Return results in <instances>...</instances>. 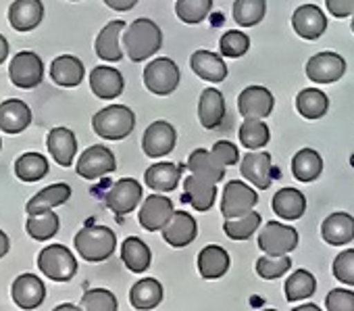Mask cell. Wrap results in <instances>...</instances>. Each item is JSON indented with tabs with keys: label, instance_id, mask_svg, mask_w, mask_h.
I'll list each match as a JSON object with an SVG mask.
<instances>
[{
	"label": "cell",
	"instance_id": "cell-1",
	"mask_svg": "<svg viewBox=\"0 0 354 311\" xmlns=\"http://www.w3.org/2000/svg\"><path fill=\"white\" fill-rule=\"evenodd\" d=\"M123 51L125 55L133 61H146L148 57L156 55L162 46V32L160 28L146 17H140L136 21H131L125 30H123Z\"/></svg>",
	"mask_w": 354,
	"mask_h": 311
},
{
	"label": "cell",
	"instance_id": "cell-2",
	"mask_svg": "<svg viewBox=\"0 0 354 311\" xmlns=\"http://www.w3.org/2000/svg\"><path fill=\"white\" fill-rule=\"evenodd\" d=\"M75 251L90 263L106 261L117 249V236L106 226H84L73 238Z\"/></svg>",
	"mask_w": 354,
	"mask_h": 311
},
{
	"label": "cell",
	"instance_id": "cell-3",
	"mask_svg": "<svg viewBox=\"0 0 354 311\" xmlns=\"http://www.w3.org/2000/svg\"><path fill=\"white\" fill-rule=\"evenodd\" d=\"M92 127L102 140H123L136 127V115L125 105H111L94 113Z\"/></svg>",
	"mask_w": 354,
	"mask_h": 311
},
{
	"label": "cell",
	"instance_id": "cell-4",
	"mask_svg": "<svg viewBox=\"0 0 354 311\" xmlns=\"http://www.w3.org/2000/svg\"><path fill=\"white\" fill-rule=\"evenodd\" d=\"M38 267L55 282H69L77 274V259L65 245H48L38 255Z\"/></svg>",
	"mask_w": 354,
	"mask_h": 311
},
{
	"label": "cell",
	"instance_id": "cell-5",
	"mask_svg": "<svg viewBox=\"0 0 354 311\" xmlns=\"http://www.w3.org/2000/svg\"><path fill=\"white\" fill-rule=\"evenodd\" d=\"M180 67L169 57L152 59L144 69V86L158 96H169L180 86Z\"/></svg>",
	"mask_w": 354,
	"mask_h": 311
},
{
	"label": "cell",
	"instance_id": "cell-6",
	"mask_svg": "<svg viewBox=\"0 0 354 311\" xmlns=\"http://www.w3.org/2000/svg\"><path fill=\"white\" fill-rule=\"evenodd\" d=\"M11 84L21 90L38 88L44 82V61L34 51H21L11 59L9 65Z\"/></svg>",
	"mask_w": 354,
	"mask_h": 311
},
{
	"label": "cell",
	"instance_id": "cell-7",
	"mask_svg": "<svg viewBox=\"0 0 354 311\" xmlns=\"http://www.w3.org/2000/svg\"><path fill=\"white\" fill-rule=\"evenodd\" d=\"M257 201H259V195H257V190H252V186H248L246 182H240V180H232L223 188L221 215L225 220L242 217V215L254 211Z\"/></svg>",
	"mask_w": 354,
	"mask_h": 311
},
{
	"label": "cell",
	"instance_id": "cell-8",
	"mask_svg": "<svg viewBox=\"0 0 354 311\" xmlns=\"http://www.w3.org/2000/svg\"><path fill=\"white\" fill-rule=\"evenodd\" d=\"M75 170L86 180H98L117 170V159L111 148H106L104 144H94L80 154Z\"/></svg>",
	"mask_w": 354,
	"mask_h": 311
},
{
	"label": "cell",
	"instance_id": "cell-9",
	"mask_svg": "<svg viewBox=\"0 0 354 311\" xmlns=\"http://www.w3.org/2000/svg\"><path fill=\"white\" fill-rule=\"evenodd\" d=\"M298 247V232L292 226L269 222L259 234V249L267 255H286Z\"/></svg>",
	"mask_w": 354,
	"mask_h": 311
},
{
	"label": "cell",
	"instance_id": "cell-10",
	"mask_svg": "<svg viewBox=\"0 0 354 311\" xmlns=\"http://www.w3.org/2000/svg\"><path fill=\"white\" fill-rule=\"evenodd\" d=\"M346 73V61L337 53L323 51L308 59L306 75L315 84H333Z\"/></svg>",
	"mask_w": 354,
	"mask_h": 311
},
{
	"label": "cell",
	"instance_id": "cell-11",
	"mask_svg": "<svg viewBox=\"0 0 354 311\" xmlns=\"http://www.w3.org/2000/svg\"><path fill=\"white\" fill-rule=\"evenodd\" d=\"M142 195H144V190L133 178H121L119 182H115L111 186L104 201H106V207L115 215H127L140 205Z\"/></svg>",
	"mask_w": 354,
	"mask_h": 311
},
{
	"label": "cell",
	"instance_id": "cell-12",
	"mask_svg": "<svg viewBox=\"0 0 354 311\" xmlns=\"http://www.w3.org/2000/svg\"><path fill=\"white\" fill-rule=\"evenodd\" d=\"M275 98L265 86H248L238 96V111L244 119H265L273 113Z\"/></svg>",
	"mask_w": 354,
	"mask_h": 311
},
{
	"label": "cell",
	"instance_id": "cell-13",
	"mask_svg": "<svg viewBox=\"0 0 354 311\" xmlns=\"http://www.w3.org/2000/svg\"><path fill=\"white\" fill-rule=\"evenodd\" d=\"M177 132L169 121H154L146 127L142 138V150L148 157H165L175 148Z\"/></svg>",
	"mask_w": 354,
	"mask_h": 311
},
{
	"label": "cell",
	"instance_id": "cell-14",
	"mask_svg": "<svg viewBox=\"0 0 354 311\" xmlns=\"http://www.w3.org/2000/svg\"><path fill=\"white\" fill-rule=\"evenodd\" d=\"M175 209L169 197L165 195H150L148 199H144V205L140 207L138 213V222L144 230L148 232H156L162 230L165 224L173 217Z\"/></svg>",
	"mask_w": 354,
	"mask_h": 311
},
{
	"label": "cell",
	"instance_id": "cell-15",
	"mask_svg": "<svg viewBox=\"0 0 354 311\" xmlns=\"http://www.w3.org/2000/svg\"><path fill=\"white\" fill-rule=\"evenodd\" d=\"M292 28L302 40H319L327 30V17L317 5H302L292 15Z\"/></svg>",
	"mask_w": 354,
	"mask_h": 311
},
{
	"label": "cell",
	"instance_id": "cell-16",
	"mask_svg": "<svg viewBox=\"0 0 354 311\" xmlns=\"http://www.w3.org/2000/svg\"><path fill=\"white\" fill-rule=\"evenodd\" d=\"M11 296L19 309H36L46 299V286L36 274H21L11 286Z\"/></svg>",
	"mask_w": 354,
	"mask_h": 311
},
{
	"label": "cell",
	"instance_id": "cell-17",
	"mask_svg": "<svg viewBox=\"0 0 354 311\" xmlns=\"http://www.w3.org/2000/svg\"><path fill=\"white\" fill-rule=\"evenodd\" d=\"M196 234H198L196 220L186 211H175L173 217L162 228V240L169 247H175V249L192 245Z\"/></svg>",
	"mask_w": 354,
	"mask_h": 311
},
{
	"label": "cell",
	"instance_id": "cell-18",
	"mask_svg": "<svg viewBox=\"0 0 354 311\" xmlns=\"http://www.w3.org/2000/svg\"><path fill=\"white\" fill-rule=\"evenodd\" d=\"M217 199V186L211 180H205L201 176L190 174L184 182V195L182 201L190 207H194L196 211H209L215 205Z\"/></svg>",
	"mask_w": 354,
	"mask_h": 311
},
{
	"label": "cell",
	"instance_id": "cell-19",
	"mask_svg": "<svg viewBox=\"0 0 354 311\" xmlns=\"http://www.w3.org/2000/svg\"><path fill=\"white\" fill-rule=\"evenodd\" d=\"M46 146L50 157L61 168H71L77 154V138L69 127H53L46 138Z\"/></svg>",
	"mask_w": 354,
	"mask_h": 311
},
{
	"label": "cell",
	"instance_id": "cell-20",
	"mask_svg": "<svg viewBox=\"0 0 354 311\" xmlns=\"http://www.w3.org/2000/svg\"><path fill=\"white\" fill-rule=\"evenodd\" d=\"M44 19L42 0H15L9 7V24L17 32H32Z\"/></svg>",
	"mask_w": 354,
	"mask_h": 311
},
{
	"label": "cell",
	"instance_id": "cell-21",
	"mask_svg": "<svg viewBox=\"0 0 354 311\" xmlns=\"http://www.w3.org/2000/svg\"><path fill=\"white\" fill-rule=\"evenodd\" d=\"M240 172L248 182H252V186H257L259 190H267L273 182V178H271V154L250 150L248 154L242 157Z\"/></svg>",
	"mask_w": 354,
	"mask_h": 311
},
{
	"label": "cell",
	"instance_id": "cell-22",
	"mask_svg": "<svg viewBox=\"0 0 354 311\" xmlns=\"http://www.w3.org/2000/svg\"><path fill=\"white\" fill-rule=\"evenodd\" d=\"M125 21L117 19V21H111L106 24L96 42H94V51H96V57H100L102 61H109V63H119L123 59V51H121V44L119 40L123 38V30H125Z\"/></svg>",
	"mask_w": 354,
	"mask_h": 311
},
{
	"label": "cell",
	"instance_id": "cell-23",
	"mask_svg": "<svg viewBox=\"0 0 354 311\" xmlns=\"http://www.w3.org/2000/svg\"><path fill=\"white\" fill-rule=\"evenodd\" d=\"M32 123V109L19 100V98H9L0 103V130L7 134H21L30 127Z\"/></svg>",
	"mask_w": 354,
	"mask_h": 311
},
{
	"label": "cell",
	"instance_id": "cell-24",
	"mask_svg": "<svg viewBox=\"0 0 354 311\" xmlns=\"http://www.w3.org/2000/svg\"><path fill=\"white\" fill-rule=\"evenodd\" d=\"M123 86H125L123 75H121L117 69H113V67L98 65V67H94L92 73H90V88H92V92H94L98 98H102V100H113V98H117V96L123 92Z\"/></svg>",
	"mask_w": 354,
	"mask_h": 311
},
{
	"label": "cell",
	"instance_id": "cell-25",
	"mask_svg": "<svg viewBox=\"0 0 354 311\" xmlns=\"http://www.w3.org/2000/svg\"><path fill=\"white\" fill-rule=\"evenodd\" d=\"M321 236L331 247H339L354 240V217L344 211L331 213L321 224Z\"/></svg>",
	"mask_w": 354,
	"mask_h": 311
},
{
	"label": "cell",
	"instance_id": "cell-26",
	"mask_svg": "<svg viewBox=\"0 0 354 311\" xmlns=\"http://www.w3.org/2000/svg\"><path fill=\"white\" fill-rule=\"evenodd\" d=\"M180 178H182L180 166L167 163V161L152 163L146 170V174H144L146 186L150 190H156V193H171V190H175L177 184H180Z\"/></svg>",
	"mask_w": 354,
	"mask_h": 311
},
{
	"label": "cell",
	"instance_id": "cell-27",
	"mask_svg": "<svg viewBox=\"0 0 354 311\" xmlns=\"http://www.w3.org/2000/svg\"><path fill=\"white\" fill-rule=\"evenodd\" d=\"M190 67L192 71L213 84H219L227 78V65L223 61V57L211 53V51H196L190 57Z\"/></svg>",
	"mask_w": 354,
	"mask_h": 311
},
{
	"label": "cell",
	"instance_id": "cell-28",
	"mask_svg": "<svg viewBox=\"0 0 354 311\" xmlns=\"http://www.w3.org/2000/svg\"><path fill=\"white\" fill-rule=\"evenodd\" d=\"M86 75V69H84V63L73 57V55H61L53 61L50 65V78L57 86H63V88H75L82 84Z\"/></svg>",
	"mask_w": 354,
	"mask_h": 311
},
{
	"label": "cell",
	"instance_id": "cell-29",
	"mask_svg": "<svg viewBox=\"0 0 354 311\" xmlns=\"http://www.w3.org/2000/svg\"><path fill=\"white\" fill-rule=\"evenodd\" d=\"M188 170H190V174L211 180L215 184L225 178V166L215 157L213 150H207V148L192 150L190 159H188Z\"/></svg>",
	"mask_w": 354,
	"mask_h": 311
},
{
	"label": "cell",
	"instance_id": "cell-30",
	"mask_svg": "<svg viewBox=\"0 0 354 311\" xmlns=\"http://www.w3.org/2000/svg\"><path fill=\"white\" fill-rule=\"evenodd\" d=\"M71 199V186L65 184V182H59V184H50L46 188H42L40 193H36L30 201H28V215H36V213H42V211H48V209H55V207H61L63 203H67Z\"/></svg>",
	"mask_w": 354,
	"mask_h": 311
},
{
	"label": "cell",
	"instance_id": "cell-31",
	"mask_svg": "<svg viewBox=\"0 0 354 311\" xmlns=\"http://www.w3.org/2000/svg\"><path fill=\"white\" fill-rule=\"evenodd\" d=\"M271 207L277 217H281L286 222H296L306 211V199L296 188H281L273 195Z\"/></svg>",
	"mask_w": 354,
	"mask_h": 311
},
{
	"label": "cell",
	"instance_id": "cell-32",
	"mask_svg": "<svg viewBox=\"0 0 354 311\" xmlns=\"http://www.w3.org/2000/svg\"><path fill=\"white\" fill-rule=\"evenodd\" d=\"M225 117V98L221 94V90L217 88H207L201 94L198 100V119L203 123V127L207 130H215Z\"/></svg>",
	"mask_w": 354,
	"mask_h": 311
},
{
	"label": "cell",
	"instance_id": "cell-33",
	"mask_svg": "<svg viewBox=\"0 0 354 311\" xmlns=\"http://www.w3.org/2000/svg\"><path fill=\"white\" fill-rule=\"evenodd\" d=\"M230 255L223 247L209 245L198 253V272L207 280H217L223 278L230 269Z\"/></svg>",
	"mask_w": 354,
	"mask_h": 311
},
{
	"label": "cell",
	"instance_id": "cell-34",
	"mask_svg": "<svg viewBox=\"0 0 354 311\" xmlns=\"http://www.w3.org/2000/svg\"><path fill=\"white\" fill-rule=\"evenodd\" d=\"M121 261L125 263V267L129 272L144 274L150 267V263H152V253H150L148 245L142 238L129 236L121 245Z\"/></svg>",
	"mask_w": 354,
	"mask_h": 311
},
{
	"label": "cell",
	"instance_id": "cell-35",
	"mask_svg": "<svg viewBox=\"0 0 354 311\" xmlns=\"http://www.w3.org/2000/svg\"><path fill=\"white\" fill-rule=\"evenodd\" d=\"M323 172V159L315 148H300L292 159V174L298 182H315Z\"/></svg>",
	"mask_w": 354,
	"mask_h": 311
},
{
	"label": "cell",
	"instance_id": "cell-36",
	"mask_svg": "<svg viewBox=\"0 0 354 311\" xmlns=\"http://www.w3.org/2000/svg\"><path fill=\"white\" fill-rule=\"evenodd\" d=\"M162 301V284L154 278L138 280L129 290V303L133 309H154Z\"/></svg>",
	"mask_w": 354,
	"mask_h": 311
},
{
	"label": "cell",
	"instance_id": "cell-37",
	"mask_svg": "<svg viewBox=\"0 0 354 311\" xmlns=\"http://www.w3.org/2000/svg\"><path fill=\"white\" fill-rule=\"evenodd\" d=\"M329 109V98L323 90L304 88L296 96V111L304 119H321Z\"/></svg>",
	"mask_w": 354,
	"mask_h": 311
},
{
	"label": "cell",
	"instance_id": "cell-38",
	"mask_svg": "<svg viewBox=\"0 0 354 311\" xmlns=\"http://www.w3.org/2000/svg\"><path fill=\"white\" fill-rule=\"evenodd\" d=\"M48 174V159L40 152H24L15 161V176L21 182H38Z\"/></svg>",
	"mask_w": 354,
	"mask_h": 311
},
{
	"label": "cell",
	"instance_id": "cell-39",
	"mask_svg": "<svg viewBox=\"0 0 354 311\" xmlns=\"http://www.w3.org/2000/svg\"><path fill=\"white\" fill-rule=\"evenodd\" d=\"M59 228H61V220L53 209L36 213V215H28L26 230L34 240H50L57 236Z\"/></svg>",
	"mask_w": 354,
	"mask_h": 311
},
{
	"label": "cell",
	"instance_id": "cell-40",
	"mask_svg": "<svg viewBox=\"0 0 354 311\" xmlns=\"http://www.w3.org/2000/svg\"><path fill=\"white\" fill-rule=\"evenodd\" d=\"M315 290H317V280H315V276L308 269L294 272L286 280V286H283V292H286V301L288 303H296V301L308 299V296L315 294Z\"/></svg>",
	"mask_w": 354,
	"mask_h": 311
},
{
	"label": "cell",
	"instance_id": "cell-41",
	"mask_svg": "<svg viewBox=\"0 0 354 311\" xmlns=\"http://www.w3.org/2000/svg\"><path fill=\"white\" fill-rule=\"evenodd\" d=\"M267 15V0H236L234 19L242 28L259 26Z\"/></svg>",
	"mask_w": 354,
	"mask_h": 311
},
{
	"label": "cell",
	"instance_id": "cell-42",
	"mask_svg": "<svg viewBox=\"0 0 354 311\" xmlns=\"http://www.w3.org/2000/svg\"><path fill=\"white\" fill-rule=\"evenodd\" d=\"M269 140H271V132L263 119H244V123L240 125V142L248 150L263 148Z\"/></svg>",
	"mask_w": 354,
	"mask_h": 311
},
{
	"label": "cell",
	"instance_id": "cell-43",
	"mask_svg": "<svg viewBox=\"0 0 354 311\" xmlns=\"http://www.w3.org/2000/svg\"><path fill=\"white\" fill-rule=\"evenodd\" d=\"M213 9V0H177L175 13L184 24L196 26L203 24Z\"/></svg>",
	"mask_w": 354,
	"mask_h": 311
},
{
	"label": "cell",
	"instance_id": "cell-44",
	"mask_svg": "<svg viewBox=\"0 0 354 311\" xmlns=\"http://www.w3.org/2000/svg\"><path fill=\"white\" fill-rule=\"evenodd\" d=\"M263 217L259 211H250L242 217L236 220H225L223 224V232L232 238V240H248L261 226Z\"/></svg>",
	"mask_w": 354,
	"mask_h": 311
},
{
	"label": "cell",
	"instance_id": "cell-45",
	"mask_svg": "<svg viewBox=\"0 0 354 311\" xmlns=\"http://www.w3.org/2000/svg\"><path fill=\"white\" fill-rule=\"evenodd\" d=\"M80 307L86 309V311H117L119 303H117V296L111 290H106V288H92V290L84 292Z\"/></svg>",
	"mask_w": 354,
	"mask_h": 311
},
{
	"label": "cell",
	"instance_id": "cell-46",
	"mask_svg": "<svg viewBox=\"0 0 354 311\" xmlns=\"http://www.w3.org/2000/svg\"><path fill=\"white\" fill-rule=\"evenodd\" d=\"M250 48V38L244 32L238 30H230L221 36L219 40V53L221 57H230V59H240L248 53Z\"/></svg>",
	"mask_w": 354,
	"mask_h": 311
},
{
	"label": "cell",
	"instance_id": "cell-47",
	"mask_svg": "<svg viewBox=\"0 0 354 311\" xmlns=\"http://www.w3.org/2000/svg\"><path fill=\"white\" fill-rule=\"evenodd\" d=\"M292 267V259L286 255H267L257 261V274L265 280H277Z\"/></svg>",
	"mask_w": 354,
	"mask_h": 311
},
{
	"label": "cell",
	"instance_id": "cell-48",
	"mask_svg": "<svg viewBox=\"0 0 354 311\" xmlns=\"http://www.w3.org/2000/svg\"><path fill=\"white\" fill-rule=\"evenodd\" d=\"M331 272H333L335 280H339L342 284L354 286V249L342 251V253L333 259Z\"/></svg>",
	"mask_w": 354,
	"mask_h": 311
},
{
	"label": "cell",
	"instance_id": "cell-49",
	"mask_svg": "<svg viewBox=\"0 0 354 311\" xmlns=\"http://www.w3.org/2000/svg\"><path fill=\"white\" fill-rule=\"evenodd\" d=\"M325 307L329 311H354V292L346 288H333L325 299Z\"/></svg>",
	"mask_w": 354,
	"mask_h": 311
},
{
	"label": "cell",
	"instance_id": "cell-50",
	"mask_svg": "<svg viewBox=\"0 0 354 311\" xmlns=\"http://www.w3.org/2000/svg\"><path fill=\"white\" fill-rule=\"evenodd\" d=\"M211 150H213V154H215V157H217L225 168L236 166V163L240 161V150H238V146H236L234 142H230V140H219V142H215Z\"/></svg>",
	"mask_w": 354,
	"mask_h": 311
},
{
	"label": "cell",
	"instance_id": "cell-51",
	"mask_svg": "<svg viewBox=\"0 0 354 311\" xmlns=\"http://www.w3.org/2000/svg\"><path fill=\"white\" fill-rule=\"evenodd\" d=\"M325 7L337 19L354 15V0H325Z\"/></svg>",
	"mask_w": 354,
	"mask_h": 311
},
{
	"label": "cell",
	"instance_id": "cell-52",
	"mask_svg": "<svg viewBox=\"0 0 354 311\" xmlns=\"http://www.w3.org/2000/svg\"><path fill=\"white\" fill-rule=\"evenodd\" d=\"M102 3L113 11H131L138 5V0H102Z\"/></svg>",
	"mask_w": 354,
	"mask_h": 311
},
{
	"label": "cell",
	"instance_id": "cell-53",
	"mask_svg": "<svg viewBox=\"0 0 354 311\" xmlns=\"http://www.w3.org/2000/svg\"><path fill=\"white\" fill-rule=\"evenodd\" d=\"M9 249H11V240H9V236L3 230H0V259L7 257Z\"/></svg>",
	"mask_w": 354,
	"mask_h": 311
},
{
	"label": "cell",
	"instance_id": "cell-54",
	"mask_svg": "<svg viewBox=\"0 0 354 311\" xmlns=\"http://www.w3.org/2000/svg\"><path fill=\"white\" fill-rule=\"evenodd\" d=\"M9 57V40L0 34V65H3Z\"/></svg>",
	"mask_w": 354,
	"mask_h": 311
},
{
	"label": "cell",
	"instance_id": "cell-55",
	"mask_svg": "<svg viewBox=\"0 0 354 311\" xmlns=\"http://www.w3.org/2000/svg\"><path fill=\"white\" fill-rule=\"evenodd\" d=\"M296 311H319V307H317V305H313V303H308V305L296 307Z\"/></svg>",
	"mask_w": 354,
	"mask_h": 311
},
{
	"label": "cell",
	"instance_id": "cell-56",
	"mask_svg": "<svg viewBox=\"0 0 354 311\" xmlns=\"http://www.w3.org/2000/svg\"><path fill=\"white\" fill-rule=\"evenodd\" d=\"M67 309H82V307H75V305H71V303H65V305H59V307H57V311H67Z\"/></svg>",
	"mask_w": 354,
	"mask_h": 311
},
{
	"label": "cell",
	"instance_id": "cell-57",
	"mask_svg": "<svg viewBox=\"0 0 354 311\" xmlns=\"http://www.w3.org/2000/svg\"><path fill=\"white\" fill-rule=\"evenodd\" d=\"M350 28H352V32H354V17H352V24H350Z\"/></svg>",
	"mask_w": 354,
	"mask_h": 311
},
{
	"label": "cell",
	"instance_id": "cell-58",
	"mask_svg": "<svg viewBox=\"0 0 354 311\" xmlns=\"http://www.w3.org/2000/svg\"><path fill=\"white\" fill-rule=\"evenodd\" d=\"M0 148H3V140H0Z\"/></svg>",
	"mask_w": 354,
	"mask_h": 311
}]
</instances>
